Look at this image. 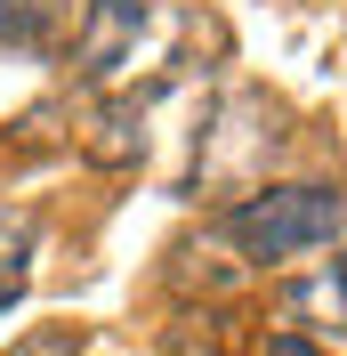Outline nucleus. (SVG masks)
<instances>
[{"instance_id": "obj_6", "label": "nucleus", "mask_w": 347, "mask_h": 356, "mask_svg": "<svg viewBox=\"0 0 347 356\" xmlns=\"http://www.w3.org/2000/svg\"><path fill=\"white\" fill-rule=\"evenodd\" d=\"M137 146H146V106H137V97L97 106V130L81 138V154L97 162V170H121V162H137Z\"/></svg>"}, {"instance_id": "obj_2", "label": "nucleus", "mask_w": 347, "mask_h": 356, "mask_svg": "<svg viewBox=\"0 0 347 356\" xmlns=\"http://www.w3.org/2000/svg\"><path fill=\"white\" fill-rule=\"evenodd\" d=\"M282 130H275V106L266 97H251V89H235V97H218L210 130H202L194 146V186H210V195H259L266 186V162H275Z\"/></svg>"}, {"instance_id": "obj_3", "label": "nucleus", "mask_w": 347, "mask_h": 356, "mask_svg": "<svg viewBox=\"0 0 347 356\" xmlns=\"http://www.w3.org/2000/svg\"><path fill=\"white\" fill-rule=\"evenodd\" d=\"M282 316H291V332L315 340L323 356H347V251H331L323 267H307L282 284Z\"/></svg>"}, {"instance_id": "obj_8", "label": "nucleus", "mask_w": 347, "mask_h": 356, "mask_svg": "<svg viewBox=\"0 0 347 356\" xmlns=\"http://www.w3.org/2000/svg\"><path fill=\"white\" fill-rule=\"evenodd\" d=\"M89 348V324H33L8 356H81Z\"/></svg>"}, {"instance_id": "obj_7", "label": "nucleus", "mask_w": 347, "mask_h": 356, "mask_svg": "<svg viewBox=\"0 0 347 356\" xmlns=\"http://www.w3.org/2000/svg\"><path fill=\"white\" fill-rule=\"evenodd\" d=\"M33 243H41V219L24 202H0V316L17 308L24 275H33Z\"/></svg>"}, {"instance_id": "obj_9", "label": "nucleus", "mask_w": 347, "mask_h": 356, "mask_svg": "<svg viewBox=\"0 0 347 356\" xmlns=\"http://www.w3.org/2000/svg\"><path fill=\"white\" fill-rule=\"evenodd\" d=\"M266 356H323V348H315V340H299V332H275V340H266Z\"/></svg>"}, {"instance_id": "obj_4", "label": "nucleus", "mask_w": 347, "mask_h": 356, "mask_svg": "<svg viewBox=\"0 0 347 356\" xmlns=\"http://www.w3.org/2000/svg\"><path fill=\"white\" fill-rule=\"evenodd\" d=\"M137 33H146V0H89L81 41H73V73L81 81H105L113 65L137 57Z\"/></svg>"}, {"instance_id": "obj_5", "label": "nucleus", "mask_w": 347, "mask_h": 356, "mask_svg": "<svg viewBox=\"0 0 347 356\" xmlns=\"http://www.w3.org/2000/svg\"><path fill=\"white\" fill-rule=\"evenodd\" d=\"M242 348H251V324L226 300H186L162 324V356H242Z\"/></svg>"}, {"instance_id": "obj_1", "label": "nucleus", "mask_w": 347, "mask_h": 356, "mask_svg": "<svg viewBox=\"0 0 347 356\" xmlns=\"http://www.w3.org/2000/svg\"><path fill=\"white\" fill-rule=\"evenodd\" d=\"M339 227H347L339 186H259V195L226 202L218 243H235L242 259H259V267H282V259H307V251H331Z\"/></svg>"}]
</instances>
